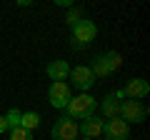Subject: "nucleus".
<instances>
[{
	"label": "nucleus",
	"mask_w": 150,
	"mask_h": 140,
	"mask_svg": "<svg viewBox=\"0 0 150 140\" xmlns=\"http://www.w3.org/2000/svg\"><path fill=\"white\" fill-rule=\"evenodd\" d=\"M100 110H103V118H108V120H112V118H120V103H118V98H115V95H108V98H103V103H100Z\"/></svg>",
	"instance_id": "11"
},
{
	"label": "nucleus",
	"mask_w": 150,
	"mask_h": 140,
	"mask_svg": "<svg viewBox=\"0 0 150 140\" xmlns=\"http://www.w3.org/2000/svg\"><path fill=\"white\" fill-rule=\"evenodd\" d=\"M90 73H93L95 78H108V75H112V73H110V65H108L105 53H103V55H98V58L93 60V65H90Z\"/></svg>",
	"instance_id": "12"
},
{
	"label": "nucleus",
	"mask_w": 150,
	"mask_h": 140,
	"mask_svg": "<svg viewBox=\"0 0 150 140\" xmlns=\"http://www.w3.org/2000/svg\"><path fill=\"white\" fill-rule=\"evenodd\" d=\"M5 130H8V123H5V118L0 115V133H5Z\"/></svg>",
	"instance_id": "18"
},
{
	"label": "nucleus",
	"mask_w": 150,
	"mask_h": 140,
	"mask_svg": "<svg viewBox=\"0 0 150 140\" xmlns=\"http://www.w3.org/2000/svg\"><path fill=\"white\" fill-rule=\"evenodd\" d=\"M103 138L105 140H128L130 138V125L120 118L105 120V128H103Z\"/></svg>",
	"instance_id": "5"
},
{
	"label": "nucleus",
	"mask_w": 150,
	"mask_h": 140,
	"mask_svg": "<svg viewBox=\"0 0 150 140\" xmlns=\"http://www.w3.org/2000/svg\"><path fill=\"white\" fill-rule=\"evenodd\" d=\"M38 125H40V115L38 113H23V118H20V128H25V130H35Z\"/></svg>",
	"instance_id": "13"
},
{
	"label": "nucleus",
	"mask_w": 150,
	"mask_h": 140,
	"mask_svg": "<svg viewBox=\"0 0 150 140\" xmlns=\"http://www.w3.org/2000/svg\"><path fill=\"white\" fill-rule=\"evenodd\" d=\"M48 75H50L53 83H60V80H65V78L70 75V65L65 63V60H53V63L48 65Z\"/></svg>",
	"instance_id": "10"
},
{
	"label": "nucleus",
	"mask_w": 150,
	"mask_h": 140,
	"mask_svg": "<svg viewBox=\"0 0 150 140\" xmlns=\"http://www.w3.org/2000/svg\"><path fill=\"white\" fill-rule=\"evenodd\" d=\"M70 98H73V93H70V85L65 80L53 83L50 90H48V103L53 105V108H63L65 110V105L70 103Z\"/></svg>",
	"instance_id": "4"
},
{
	"label": "nucleus",
	"mask_w": 150,
	"mask_h": 140,
	"mask_svg": "<svg viewBox=\"0 0 150 140\" xmlns=\"http://www.w3.org/2000/svg\"><path fill=\"white\" fill-rule=\"evenodd\" d=\"M70 78H73L75 88H78V90H83V93H88L93 85H95V75H93L90 68H85V65L73 68V70H70Z\"/></svg>",
	"instance_id": "8"
},
{
	"label": "nucleus",
	"mask_w": 150,
	"mask_h": 140,
	"mask_svg": "<svg viewBox=\"0 0 150 140\" xmlns=\"http://www.w3.org/2000/svg\"><path fill=\"white\" fill-rule=\"evenodd\" d=\"M78 20H80V10H70V13H68V25L73 28Z\"/></svg>",
	"instance_id": "17"
},
{
	"label": "nucleus",
	"mask_w": 150,
	"mask_h": 140,
	"mask_svg": "<svg viewBox=\"0 0 150 140\" xmlns=\"http://www.w3.org/2000/svg\"><path fill=\"white\" fill-rule=\"evenodd\" d=\"M93 115H95V98L88 93L70 98V103L65 105V118L70 120H88Z\"/></svg>",
	"instance_id": "1"
},
{
	"label": "nucleus",
	"mask_w": 150,
	"mask_h": 140,
	"mask_svg": "<svg viewBox=\"0 0 150 140\" xmlns=\"http://www.w3.org/2000/svg\"><path fill=\"white\" fill-rule=\"evenodd\" d=\"M145 115H148V108L143 105V100H123L120 103V120L125 123H143Z\"/></svg>",
	"instance_id": "3"
},
{
	"label": "nucleus",
	"mask_w": 150,
	"mask_h": 140,
	"mask_svg": "<svg viewBox=\"0 0 150 140\" xmlns=\"http://www.w3.org/2000/svg\"><path fill=\"white\" fill-rule=\"evenodd\" d=\"M103 128H105V120H100V118H88V120H83L80 125H78V133L83 135V138H100L103 135Z\"/></svg>",
	"instance_id": "9"
},
{
	"label": "nucleus",
	"mask_w": 150,
	"mask_h": 140,
	"mask_svg": "<svg viewBox=\"0 0 150 140\" xmlns=\"http://www.w3.org/2000/svg\"><path fill=\"white\" fill-rule=\"evenodd\" d=\"M3 118H5V123H8V130H13V128H20L23 113L18 108H10V110H8V115H3Z\"/></svg>",
	"instance_id": "14"
},
{
	"label": "nucleus",
	"mask_w": 150,
	"mask_h": 140,
	"mask_svg": "<svg viewBox=\"0 0 150 140\" xmlns=\"http://www.w3.org/2000/svg\"><path fill=\"white\" fill-rule=\"evenodd\" d=\"M120 93H123V98H128V100H143V98H148L150 85H148V80H143V78H133V80L125 83V88Z\"/></svg>",
	"instance_id": "7"
},
{
	"label": "nucleus",
	"mask_w": 150,
	"mask_h": 140,
	"mask_svg": "<svg viewBox=\"0 0 150 140\" xmlns=\"http://www.w3.org/2000/svg\"><path fill=\"white\" fill-rule=\"evenodd\" d=\"M8 140H33V133H30V130H25V128H13Z\"/></svg>",
	"instance_id": "15"
},
{
	"label": "nucleus",
	"mask_w": 150,
	"mask_h": 140,
	"mask_svg": "<svg viewBox=\"0 0 150 140\" xmlns=\"http://www.w3.org/2000/svg\"><path fill=\"white\" fill-rule=\"evenodd\" d=\"M78 135H80L78 133V123L65 118V115L53 125V140H75Z\"/></svg>",
	"instance_id": "6"
},
{
	"label": "nucleus",
	"mask_w": 150,
	"mask_h": 140,
	"mask_svg": "<svg viewBox=\"0 0 150 140\" xmlns=\"http://www.w3.org/2000/svg\"><path fill=\"white\" fill-rule=\"evenodd\" d=\"M105 58H108V65H110V73H115V70L123 65V58H120L118 53H105Z\"/></svg>",
	"instance_id": "16"
},
{
	"label": "nucleus",
	"mask_w": 150,
	"mask_h": 140,
	"mask_svg": "<svg viewBox=\"0 0 150 140\" xmlns=\"http://www.w3.org/2000/svg\"><path fill=\"white\" fill-rule=\"evenodd\" d=\"M98 35V28L93 20H78L73 25V48H83V45H88L90 40H95Z\"/></svg>",
	"instance_id": "2"
}]
</instances>
